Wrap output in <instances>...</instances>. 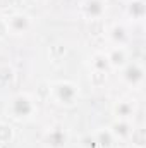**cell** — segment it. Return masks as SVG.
I'll list each match as a JSON object with an SVG mask.
<instances>
[{"mask_svg":"<svg viewBox=\"0 0 146 148\" xmlns=\"http://www.w3.org/2000/svg\"><path fill=\"white\" fill-rule=\"evenodd\" d=\"M107 59H108V64L110 66H113V67H117V66H124V64H126V52H124L122 47H119V48L112 50V53L107 55Z\"/></svg>","mask_w":146,"mask_h":148,"instance_id":"ba28073f","label":"cell"},{"mask_svg":"<svg viewBox=\"0 0 146 148\" xmlns=\"http://www.w3.org/2000/svg\"><path fill=\"white\" fill-rule=\"evenodd\" d=\"M35 110V105H33V100L28 97V95H17L14 100H12V105H10V112L14 114V117L21 119V117H29Z\"/></svg>","mask_w":146,"mask_h":148,"instance_id":"6da1fadb","label":"cell"},{"mask_svg":"<svg viewBox=\"0 0 146 148\" xmlns=\"http://www.w3.org/2000/svg\"><path fill=\"white\" fill-rule=\"evenodd\" d=\"M132 112H134V105L129 103V102H119V105L115 107L117 117H119V119H124V121H126L129 115H132Z\"/></svg>","mask_w":146,"mask_h":148,"instance_id":"9c48e42d","label":"cell"},{"mask_svg":"<svg viewBox=\"0 0 146 148\" xmlns=\"http://www.w3.org/2000/svg\"><path fill=\"white\" fill-rule=\"evenodd\" d=\"M127 14L134 21L143 19V16H145V2L143 0H131L129 5H127Z\"/></svg>","mask_w":146,"mask_h":148,"instance_id":"52a82bcc","label":"cell"},{"mask_svg":"<svg viewBox=\"0 0 146 148\" xmlns=\"http://www.w3.org/2000/svg\"><path fill=\"white\" fill-rule=\"evenodd\" d=\"M105 9H107V2L105 0H84L83 2V12L89 19L102 17Z\"/></svg>","mask_w":146,"mask_h":148,"instance_id":"3957f363","label":"cell"},{"mask_svg":"<svg viewBox=\"0 0 146 148\" xmlns=\"http://www.w3.org/2000/svg\"><path fill=\"white\" fill-rule=\"evenodd\" d=\"M29 28V17L23 16V14H14L12 17L7 19V29H10L12 33H24Z\"/></svg>","mask_w":146,"mask_h":148,"instance_id":"5b68a950","label":"cell"},{"mask_svg":"<svg viewBox=\"0 0 146 148\" xmlns=\"http://www.w3.org/2000/svg\"><path fill=\"white\" fill-rule=\"evenodd\" d=\"M112 36L115 38V41L120 45L122 40L126 38V29H124L122 26H113V29H112Z\"/></svg>","mask_w":146,"mask_h":148,"instance_id":"30bf717a","label":"cell"},{"mask_svg":"<svg viewBox=\"0 0 146 148\" xmlns=\"http://www.w3.org/2000/svg\"><path fill=\"white\" fill-rule=\"evenodd\" d=\"M122 77L126 79V83H129L131 86H138L143 83V77H145V73H143V67L139 64H129L126 69H124V74Z\"/></svg>","mask_w":146,"mask_h":148,"instance_id":"277c9868","label":"cell"},{"mask_svg":"<svg viewBox=\"0 0 146 148\" xmlns=\"http://www.w3.org/2000/svg\"><path fill=\"white\" fill-rule=\"evenodd\" d=\"M46 145L50 148H64L65 147V134L62 129H52L46 134Z\"/></svg>","mask_w":146,"mask_h":148,"instance_id":"8992f818","label":"cell"},{"mask_svg":"<svg viewBox=\"0 0 146 148\" xmlns=\"http://www.w3.org/2000/svg\"><path fill=\"white\" fill-rule=\"evenodd\" d=\"M55 95L60 103L72 105L76 100V95H77V90L71 83H59V84H55Z\"/></svg>","mask_w":146,"mask_h":148,"instance_id":"7a4b0ae2","label":"cell"}]
</instances>
